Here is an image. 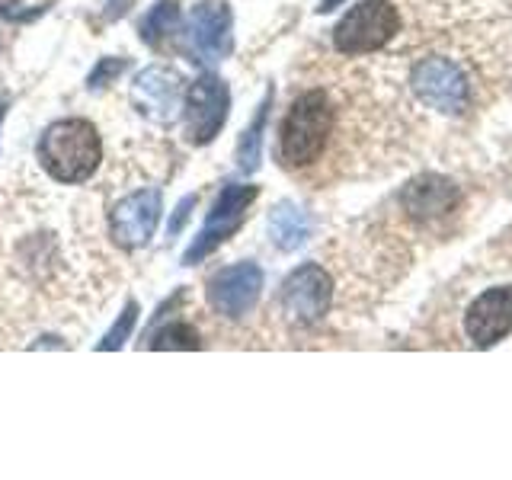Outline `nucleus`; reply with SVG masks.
<instances>
[{
    "instance_id": "obj_1",
    "label": "nucleus",
    "mask_w": 512,
    "mask_h": 480,
    "mask_svg": "<svg viewBox=\"0 0 512 480\" xmlns=\"http://www.w3.org/2000/svg\"><path fill=\"white\" fill-rule=\"evenodd\" d=\"M103 141L87 119L55 122L39 141V164L58 183H84L100 167Z\"/></svg>"
},
{
    "instance_id": "obj_2",
    "label": "nucleus",
    "mask_w": 512,
    "mask_h": 480,
    "mask_svg": "<svg viewBox=\"0 0 512 480\" xmlns=\"http://www.w3.org/2000/svg\"><path fill=\"white\" fill-rule=\"evenodd\" d=\"M333 132V109L324 90H308L292 103L282 122V160L288 167H308L320 157Z\"/></svg>"
},
{
    "instance_id": "obj_3",
    "label": "nucleus",
    "mask_w": 512,
    "mask_h": 480,
    "mask_svg": "<svg viewBox=\"0 0 512 480\" xmlns=\"http://www.w3.org/2000/svg\"><path fill=\"white\" fill-rule=\"evenodd\" d=\"M400 32V13L391 0H362L333 29V45L343 55H368Z\"/></svg>"
},
{
    "instance_id": "obj_4",
    "label": "nucleus",
    "mask_w": 512,
    "mask_h": 480,
    "mask_svg": "<svg viewBox=\"0 0 512 480\" xmlns=\"http://www.w3.org/2000/svg\"><path fill=\"white\" fill-rule=\"evenodd\" d=\"M410 87L420 96V103L429 109L445 112V116H458L471 103V84L464 71L448 58H423L410 74Z\"/></svg>"
},
{
    "instance_id": "obj_5",
    "label": "nucleus",
    "mask_w": 512,
    "mask_h": 480,
    "mask_svg": "<svg viewBox=\"0 0 512 480\" xmlns=\"http://www.w3.org/2000/svg\"><path fill=\"white\" fill-rule=\"evenodd\" d=\"M333 282L324 272V266L304 263L282 285V314L298 327H311L317 320H324L330 311Z\"/></svg>"
},
{
    "instance_id": "obj_6",
    "label": "nucleus",
    "mask_w": 512,
    "mask_h": 480,
    "mask_svg": "<svg viewBox=\"0 0 512 480\" xmlns=\"http://www.w3.org/2000/svg\"><path fill=\"white\" fill-rule=\"evenodd\" d=\"M132 100L144 119H151L157 125H170L176 116H180L183 77L173 68H167V64L144 68L132 84Z\"/></svg>"
},
{
    "instance_id": "obj_7",
    "label": "nucleus",
    "mask_w": 512,
    "mask_h": 480,
    "mask_svg": "<svg viewBox=\"0 0 512 480\" xmlns=\"http://www.w3.org/2000/svg\"><path fill=\"white\" fill-rule=\"evenodd\" d=\"M231 96L224 80L205 74L186 90V132L196 144H208L228 119Z\"/></svg>"
},
{
    "instance_id": "obj_8",
    "label": "nucleus",
    "mask_w": 512,
    "mask_h": 480,
    "mask_svg": "<svg viewBox=\"0 0 512 480\" xmlns=\"http://www.w3.org/2000/svg\"><path fill=\"white\" fill-rule=\"evenodd\" d=\"M253 199H256V186H224L215 208H212V215L205 221V228L196 237V244L186 250L183 263H199L202 256H208L221 244V240H228L240 228L247 205Z\"/></svg>"
},
{
    "instance_id": "obj_9",
    "label": "nucleus",
    "mask_w": 512,
    "mask_h": 480,
    "mask_svg": "<svg viewBox=\"0 0 512 480\" xmlns=\"http://www.w3.org/2000/svg\"><path fill=\"white\" fill-rule=\"evenodd\" d=\"M260 292H263V269L256 263L228 266L208 282V301H212V308L228 320L244 317L253 304L260 301Z\"/></svg>"
},
{
    "instance_id": "obj_10",
    "label": "nucleus",
    "mask_w": 512,
    "mask_h": 480,
    "mask_svg": "<svg viewBox=\"0 0 512 480\" xmlns=\"http://www.w3.org/2000/svg\"><path fill=\"white\" fill-rule=\"evenodd\" d=\"M160 192L157 189H141L135 196L122 199L112 208L109 228L119 247H144L154 237V228L160 221Z\"/></svg>"
},
{
    "instance_id": "obj_11",
    "label": "nucleus",
    "mask_w": 512,
    "mask_h": 480,
    "mask_svg": "<svg viewBox=\"0 0 512 480\" xmlns=\"http://www.w3.org/2000/svg\"><path fill=\"white\" fill-rule=\"evenodd\" d=\"M464 330H468L471 343L480 349L496 346L503 336H509L512 333V288L509 285L487 288V292L471 304L468 317H464Z\"/></svg>"
},
{
    "instance_id": "obj_12",
    "label": "nucleus",
    "mask_w": 512,
    "mask_h": 480,
    "mask_svg": "<svg viewBox=\"0 0 512 480\" xmlns=\"http://www.w3.org/2000/svg\"><path fill=\"white\" fill-rule=\"evenodd\" d=\"M189 45L199 61L215 64L231 52V10L221 0H205L189 16Z\"/></svg>"
},
{
    "instance_id": "obj_13",
    "label": "nucleus",
    "mask_w": 512,
    "mask_h": 480,
    "mask_svg": "<svg viewBox=\"0 0 512 480\" xmlns=\"http://www.w3.org/2000/svg\"><path fill=\"white\" fill-rule=\"evenodd\" d=\"M455 199H458L455 186L448 183L445 176H436V173L413 180L404 189V196H400V202H404V208H407V215L416 218V221L445 218L455 208Z\"/></svg>"
},
{
    "instance_id": "obj_14",
    "label": "nucleus",
    "mask_w": 512,
    "mask_h": 480,
    "mask_svg": "<svg viewBox=\"0 0 512 480\" xmlns=\"http://www.w3.org/2000/svg\"><path fill=\"white\" fill-rule=\"evenodd\" d=\"M269 237L272 244H276L279 250H298L304 240L311 237V218L304 208L292 205V202H282L272 208L269 215Z\"/></svg>"
},
{
    "instance_id": "obj_15",
    "label": "nucleus",
    "mask_w": 512,
    "mask_h": 480,
    "mask_svg": "<svg viewBox=\"0 0 512 480\" xmlns=\"http://www.w3.org/2000/svg\"><path fill=\"white\" fill-rule=\"evenodd\" d=\"M269 103H272V93L266 96V103L256 112L253 125L244 132L240 138V148H237V160H240V170L244 173H253L260 167V154H263V128H266V116H269Z\"/></svg>"
},
{
    "instance_id": "obj_16",
    "label": "nucleus",
    "mask_w": 512,
    "mask_h": 480,
    "mask_svg": "<svg viewBox=\"0 0 512 480\" xmlns=\"http://www.w3.org/2000/svg\"><path fill=\"white\" fill-rule=\"evenodd\" d=\"M176 26H180V7H176L173 0H164V4H157L148 16H144L141 36H144V42L157 45L164 36H170Z\"/></svg>"
},
{
    "instance_id": "obj_17",
    "label": "nucleus",
    "mask_w": 512,
    "mask_h": 480,
    "mask_svg": "<svg viewBox=\"0 0 512 480\" xmlns=\"http://www.w3.org/2000/svg\"><path fill=\"white\" fill-rule=\"evenodd\" d=\"M148 346L151 349H199L202 340L189 324H170V327L160 330Z\"/></svg>"
},
{
    "instance_id": "obj_18",
    "label": "nucleus",
    "mask_w": 512,
    "mask_h": 480,
    "mask_svg": "<svg viewBox=\"0 0 512 480\" xmlns=\"http://www.w3.org/2000/svg\"><path fill=\"white\" fill-rule=\"evenodd\" d=\"M135 320H138V304H128V308L122 311V320L109 330V336L100 343V349H119V346L128 340V333H132Z\"/></svg>"
},
{
    "instance_id": "obj_19",
    "label": "nucleus",
    "mask_w": 512,
    "mask_h": 480,
    "mask_svg": "<svg viewBox=\"0 0 512 480\" xmlns=\"http://www.w3.org/2000/svg\"><path fill=\"white\" fill-rule=\"evenodd\" d=\"M122 68H125L122 61H112V64H109V61H103L100 68H96V74L90 77V84H93V87H100V80H103V77H116Z\"/></svg>"
},
{
    "instance_id": "obj_20",
    "label": "nucleus",
    "mask_w": 512,
    "mask_h": 480,
    "mask_svg": "<svg viewBox=\"0 0 512 480\" xmlns=\"http://www.w3.org/2000/svg\"><path fill=\"white\" fill-rule=\"evenodd\" d=\"M192 205H196V196H189L186 202H180V208H176V218L170 221V234H176V231L183 228V221L189 218V208H192Z\"/></svg>"
},
{
    "instance_id": "obj_21",
    "label": "nucleus",
    "mask_w": 512,
    "mask_h": 480,
    "mask_svg": "<svg viewBox=\"0 0 512 480\" xmlns=\"http://www.w3.org/2000/svg\"><path fill=\"white\" fill-rule=\"evenodd\" d=\"M340 4H346V0H320V13H330V10H336V7H340Z\"/></svg>"
},
{
    "instance_id": "obj_22",
    "label": "nucleus",
    "mask_w": 512,
    "mask_h": 480,
    "mask_svg": "<svg viewBox=\"0 0 512 480\" xmlns=\"http://www.w3.org/2000/svg\"><path fill=\"white\" fill-rule=\"evenodd\" d=\"M16 4H20V0H0V13H10Z\"/></svg>"
},
{
    "instance_id": "obj_23",
    "label": "nucleus",
    "mask_w": 512,
    "mask_h": 480,
    "mask_svg": "<svg viewBox=\"0 0 512 480\" xmlns=\"http://www.w3.org/2000/svg\"><path fill=\"white\" fill-rule=\"evenodd\" d=\"M0 119H4V106H0Z\"/></svg>"
}]
</instances>
